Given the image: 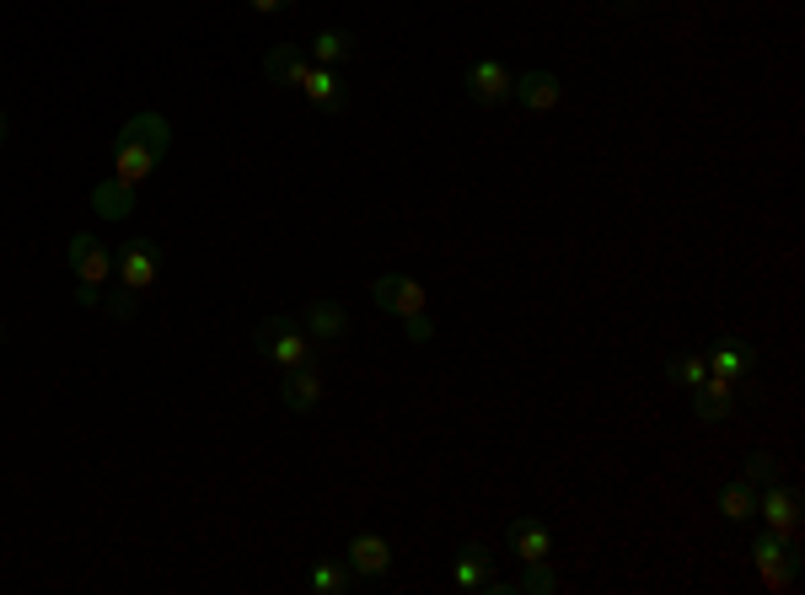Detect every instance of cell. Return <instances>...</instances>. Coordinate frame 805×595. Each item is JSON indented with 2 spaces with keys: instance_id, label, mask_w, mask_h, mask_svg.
I'll list each match as a JSON object with an SVG mask.
<instances>
[{
  "instance_id": "6da1fadb",
  "label": "cell",
  "mask_w": 805,
  "mask_h": 595,
  "mask_svg": "<svg viewBox=\"0 0 805 595\" xmlns=\"http://www.w3.org/2000/svg\"><path fill=\"white\" fill-rule=\"evenodd\" d=\"M252 344H258V355L285 365V370H290V365H311V349H317L290 317H264L258 333H252Z\"/></svg>"
},
{
  "instance_id": "7a4b0ae2",
  "label": "cell",
  "mask_w": 805,
  "mask_h": 595,
  "mask_svg": "<svg viewBox=\"0 0 805 595\" xmlns=\"http://www.w3.org/2000/svg\"><path fill=\"white\" fill-rule=\"evenodd\" d=\"M752 558L763 568V579L774 591H789L795 574H801V536H778V532H763L752 542Z\"/></svg>"
},
{
  "instance_id": "3957f363",
  "label": "cell",
  "mask_w": 805,
  "mask_h": 595,
  "mask_svg": "<svg viewBox=\"0 0 805 595\" xmlns=\"http://www.w3.org/2000/svg\"><path fill=\"white\" fill-rule=\"evenodd\" d=\"M113 268H119V279H125V290H151L156 274H161V247L151 237H129L119 252H113Z\"/></svg>"
},
{
  "instance_id": "277c9868",
  "label": "cell",
  "mask_w": 805,
  "mask_h": 595,
  "mask_svg": "<svg viewBox=\"0 0 805 595\" xmlns=\"http://www.w3.org/2000/svg\"><path fill=\"white\" fill-rule=\"evenodd\" d=\"M467 97L478 102V108H499V102H510V91H516V76L505 70L499 60H473L463 76Z\"/></svg>"
},
{
  "instance_id": "5b68a950",
  "label": "cell",
  "mask_w": 805,
  "mask_h": 595,
  "mask_svg": "<svg viewBox=\"0 0 805 595\" xmlns=\"http://www.w3.org/2000/svg\"><path fill=\"white\" fill-rule=\"evenodd\" d=\"M371 300L387 311V317H414V311H425L430 300L419 290V279H408V274H381L371 285Z\"/></svg>"
},
{
  "instance_id": "8992f818",
  "label": "cell",
  "mask_w": 805,
  "mask_h": 595,
  "mask_svg": "<svg viewBox=\"0 0 805 595\" xmlns=\"http://www.w3.org/2000/svg\"><path fill=\"white\" fill-rule=\"evenodd\" d=\"M757 515L768 520V532L801 536V494H795L789 483H768V494L757 499Z\"/></svg>"
},
{
  "instance_id": "52a82bcc",
  "label": "cell",
  "mask_w": 805,
  "mask_h": 595,
  "mask_svg": "<svg viewBox=\"0 0 805 595\" xmlns=\"http://www.w3.org/2000/svg\"><path fill=\"white\" fill-rule=\"evenodd\" d=\"M70 268H76V279L102 285V279L113 274V252H108L92 231H76V237H70Z\"/></svg>"
},
{
  "instance_id": "ba28073f",
  "label": "cell",
  "mask_w": 805,
  "mask_h": 595,
  "mask_svg": "<svg viewBox=\"0 0 805 595\" xmlns=\"http://www.w3.org/2000/svg\"><path fill=\"white\" fill-rule=\"evenodd\" d=\"M505 542H510V553H516L521 564L554 558V536H548V526H543L537 515H516V520H510V532H505Z\"/></svg>"
},
{
  "instance_id": "9c48e42d",
  "label": "cell",
  "mask_w": 805,
  "mask_h": 595,
  "mask_svg": "<svg viewBox=\"0 0 805 595\" xmlns=\"http://www.w3.org/2000/svg\"><path fill=\"white\" fill-rule=\"evenodd\" d=\"M344 564H349V574H366V579H381V574L392 568V547H387V536L360 532L355 542H349Z\"/></svg>"
},
{
  "instance_id": "30bf717a",
  "label": "cell",
  "mask_w": 805,
  "mask_h": 595,
  "mask_svg": "<svg viewBox=\"0 0 805 595\" xmlns=\"http://www.w3.org/2000/svg\"><path fill=\"white\" fill-rule=\"evenodd\" d=\"M113 146H140V150H151V156H167V146H172V123L161 119V113H135V119L119 129Z\"/></svg>"
},
{
  "instance_id": "8fae6325",
  "label": "cell",
  "mask_w": 805,
  "mask_h": 595,
  "mask_svg": "<svg viewBox=\"0 0 805 595\" xmlns=\"http://www.w3.org/2000/svg\"><path fill=\"white\" fill-rule=\"evenodd\" d=\"M521 108H531V113H548V108H558V97H564V87H558L554 70H527V76H516V91H510Z\"/></svg>"
},
{
  "instance_id": "7c38bea8",
  "label": "cell",
  "mask_w": 805,
  "mask_h": 595,
  "mask_svg": "<svg viewBox=\"0 0 805 595\" xmlns=\"http://www.w3.org/2000/svg\"><path fill=\"white\" fill-rule=\"evenodd\" d=\"M736 408V381H725V376H704L698 387H693V414L714 424V418H731Z\"/></svg>"
},
{
  "instance_id": "4fadbf2b",
  "label": "cell",
  "mask_w": 805,
  "mask_h": 595,
  "mask_svg": "<svg viewBox=\"0 0 805 595\" xmlns=\"http://www.w3.org/2000/svg\"><path fill=\"white\" fill-rule=\"evenodd\" d=\"M307 70H311V60L301 43H275V49L264 54V76H269L275 87H301Z\"/></svg>"
},
{
  "instance_id": "5bb4252c",
  "label": "cell",
  "mask_w": 805,
  "mask_h": 595,
  "mask_svg": "<svg viewBox=\"0 0 805 595\" xmlns=\"http://www.w3.org/2000/svg\"><path fill=\"white\" fill-rule=\"evenodd\" d=\"M279 397H285V408L311 414V408L322 403V381H317V370H311V365H290L285 381H279Z\"/></svg>"
},
{
  "instance_id": "9a60e30c",
  "label": "cell",
  "mask_w": 805,
  "mask_h": 595,
  "mask_svg": "<svg viewBox=\"0 0 805 595\" xmlns=\"http://www.w3.org/2000/svg\"><path fill=\"white\" fill-rule=\"evenodd\" d=\"M301 91H307L311 102L322 108V113H344V102H349V91H344L339 70H328V65H311L307 76H301Z\"/></svg>"
},
{
  "instance_id": "2e32d148",
  "label": "cell",
  "mask_w": 805,
  "mask_h": 595,
  "mask_svg": "<svg viewBox=\"0 0 805 595\" xmlns=\"http://www.w3.org/2000/svg\"><path fill=\"white\" fill-rule=\"evenodd\" d=\"M92 215H102V220H125V215H135V182L102 178L92 188Z\"/></svg>"
},
{
  "instance_id": "e0dca14e",
  "label": "cell",
  "mask_w": 805,
  "mask_h": 595,
  "mask_svg": "<svg viewBox=\"0 0 805 595\" xmlns=\"http://www.w3.org/2000/svg\"><path fill=\"white\" fill-rule=\"evenodd\" d=\"M344 328H349V317H344L339 300H311L307 306V338L311 344H339Z\"/></svg>"
},
{
  "instance_id": "ac0fdd59",
  "label": "cell",
  "mask_w": 805,
  "mask_h": 595,
  "mask_svg": "<svg viewBox=\"0 0 805 595\" xmlns=\"http://www.w3.org/2000/svg\"><path fill=\"white\" fill-rule=\"evenodd\" d=\"M704 365H709V376H725V381H742L746 370H752V349H746L742 338H719V344L709 349V359H704Z\"/></svg>"
},
{
  "instance_id": "d6986e66",
  "label": "cell",
  "mask_w": 805,
  "mask_h": 595,
  "mask_svg": "<svg viewBox=\"0 0 805 595\" xmlns=\"http://www.w3.org/2000/svg\"><path fill=\"white\" fill-rule=\"evenodd\" d=\"M349 54H355V32H339V28L317 32V38L307 43V60L311 65H328V70H339Z\"/></svg>"
},
{
  "instance_id": "ffe728a7",
  "label": "cell",
  "mask_w": 805,
  "mask_h": 595,
  "mask_svg": "<svg viewBox=\"0 0 805 595\" xmlns=\"http://www.w3.org/2000/svg\"><path fill=\"white\" fill-rule=\"evenodd\" d=\"M161 167V156H151V150H140V146H113V178H125V182H146Z\"/></svg>"
},
{
  "instance_id": "44dd1931",
  "label": "cell",
  "mask_w": 805,
  "mask_h": 595,
  "mask_svg": "<svg viewBox=\"0 0 805 595\" xmlns=\"http://www.w3.org/2000/svg\"><path fill=\"white\" fill-rule=\"evenodd\" d=\"M484 579H489V547L467 542L463 553H457V585L463 591H484Z\"/></svg>"
},
{
  "instance_id": "7402d4cb",
  "label": "cell",
  "mask_w": 805,
  "mask_h": 595,
  "mask_svg": "<svg viewBox=\"0 0 805 595\" xmlns=\"http://www.w3.org/2000/svg\"><path fill=\"white\" fill-rule=\"evenodd\" d=\"M719 515H725V520H731V526H742V520H752V515H757V494H752V483H725V488H719Z\"/></svg>"
},
{
  "instance_id": "603a6c76",
  "label": "cell",
  "mask_w": 805,
  "mask_h": 595,
  "mask_svg": "<svg viewBox=\"0 0 805 595\" xmlns=\"http://www.w3.org/2000/svg\"><path fill=\"white\" fill-rule=\"evenodd\" d=\"M704 376H709V365H704V359L698 355H672L666 359V381H672V387H698V381H704Z\"/></svg>"
},
{
  "instance_id": "cb8c5ba5",
  "label": "cell",
  "mask_w": 805,
  "mask_h": 595,
  "mask_svg": "<svg viewBox=\"0 0 805 595\" xmlns=\"http://www.w3.org/2000/svg\"><path fill=\"white\" fill-rule=\"evenodd\" d=\"M516 591H527V595H554V591H558V574L548 568V558L527 564V574L516 579Z\"/></svg>"
},
{
  "instance_id": "d4e9b609",
  "label": "cell",
  "mask_w": 805,
  "mask_h": 595,
  "mask_svg": "<svg viewBox=\"0 0 805 595\" xmlns=\"http://www.w3.org/2000/svg\"><path fill=\"white\" fill-rule=\"evenodd\" d=\"M311 591L317 595H339V591H349V564H317L311 568Z\"/></svg>"
},
{
  "instance_id": "484cf974",
  "label": "cell",
  "mask_w": 805,
  "mask_h": 595,
  "mask_svg": "<svg viewBox=\"0 0 805 595\" xmlns=\"http://www.w3.org/2000/svg\"><path fill=\"white\" fill-rule=\"evenodd\" d=\"M746 483H778V462L763 456V450H752L746 456Z\"/></svg>"
},
{
  "instance_id": "4316f807",
  "label": "cell",
  "mask_w": 805,
  "mask_h": 595,
  "mask_svg": "<svg viewBox=\"0 0 805 595\" xmlns=\"http://www.w3.org/2000/svg\"><path fill=\"white\" fill-rule=\"evenodd\" d=\"M402 333H408V338H414V344H430V338H435L430 306H425V311H414V317H402Z\"/></svg>"
},
{
  "instance_id": "83f0119b",
  "label": "cell",
  "mask_w": 805,
  "mask_h": 595,
  "mask_svg": "<svg viewBox=\"0 0 805 595\" xmlns=\"http://www.w3.org/2000/svg\"><path fill=\"white\" fill-rule=\"evenodd\" d=\"M135 306H140V300H135V290H119V296L108 300V311H113V317H135Z\"/></svg>"
},
{
  "instance_id": "f1b7e54d",
  "label": "cell",
  "mask_w": 805,
  "mask_h": 595,
  "mask_svg": "<svg viewBox=\"0 0 805 595\" xmlns=\"http://www.w3.org/2000/svg\"><path fill=\"white\" fill-rule=\"evenodd\" d=\"M252 11H258V17H275V11H285V6H290V0H248Z\"/></svg>"
},
{
  "instance_id": "f546056e",
  "label": "cell",
  "mask_w": 805,
  "mask_h": 595,
  "mask_svg": "<svg viewBox=\"0 0 805 595\" xmlns=\"http://www.w3.org/2000/svg\"><path fill=\"white\" fill-rule=\"evenodd\" d=\"M76 300H81V306H102V296H97V285H87V279L76 285Z\"/></svg>"
},
{
  "instance_id": "4dcf8cb0",
  "label": "cell",
  "mask_w": 805,
  "mask_h": 595,
  "mask_svg": "<svg viewBox=\"0 0 805 595\" xmlns=\"http://www.w3.org/2000/svg\"><path fill=\"white\" fill-rule=\"evenodd\" d=\"M0 146H6V113H0Z\"/></svg>"
}]
</instances>
